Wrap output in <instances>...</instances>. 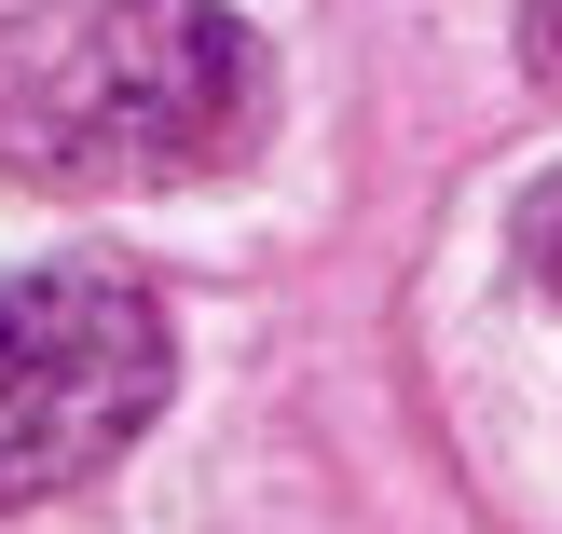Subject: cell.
Returning a JSON list of instances; mask_svg holds the SVG:
<instances>
[{
	"label": "cell",
	"instance_id": "2",
	"mask_svg": "<svg viewBox=\"0 0 562 534\" xmlns=\"http://www.w3.org/2000/svg\"><path fill=\"white\" fill-rule=\"evenodd\" d=\"M179 398V316L124 261L0 274V508H55L151 439Z\"/></svg>",
	"mask_w": 562,
	"mask_h": 534
},
{
	"label": "cell",
	"instance_id": "4",
	"mask_svg": "<svg viewBox=\"0 0 562 534\" xmlns=\"http://www.w3.org/2000/svg\"><path fill=\"white\" fill-rule=\"evenodd\" d=\"M521 69L562 96V0H521Z\"/></svg>",
	"mask_w": 562,
	"mask_h": 534
},
{
	"label": "cell",
	"instance_id": "1",
	"mask_svg": "<svg viewBox=\"0 0 562 534\" xmlns=\"http://www.w3.org/2000/svg\"><path fill=\"white\" fill-rule=\"evenodd\" d=\"M274 137V55L234 0H0V179L192 192Z\"/></svg>",
	"mask_w": 562,
	"mask_h": 534
},
{
	"label": "cell",
	"instance_id": "3",
	"mask_svg": "<svg viewBox=\"0 0 562 534\" xmlns=\"http://www.w3.org/2000/svg\"><path fill=\"white\" fill-rule=\"evenodd\" d=\"M508 261H521V288H536V302H562V164L508 206Z\"/></svg>",
	"mask_w": 562,
	"mask_h": 534
}]
</instances>
